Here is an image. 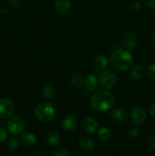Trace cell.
I'll return each mask as SVG.
<instances>
[{"instance_id":"obj_1","label":"cell","mask_w":155,"mask_h":156,"mask_svg":"<svg viewBox=\"0 0 155 156\" xmlns=\"http://www.w3.org/2000/svg\"><path fill=\"white\" fill-rule=\"evenodd\" d=\"M115 102L113 94L106 90L96 92L90 100V105L94 111L105 112L112 108Z\"/></svg>"},{"instance_id":"obj_2","label":"cell","mask_w":155,"mask_h":156,"mask_svg":"<svg viewBox=\"0 0 155 156\" xmlns=\"http://www.w3.org/2000/svg\"><path fill=\"white\" fill-rule=\"evenodd\" d=\"M111 66L116 71L123 72L129 69L133 63V57L126 49L114 50L109 58Z\"/></svg>"},{"instance_id":"obj_3","label":"cell","mask_w":155,"mask_h":156,"mask_svg":"<svg viewBox=\"0 0 155 156\" xmlns=\"http://www.w3.org/2000/svg\"><path fill=\"white\" fill-rule=\"evenodd\" d=\"M55 108L52 104L49 102H42L36 106L35 109V117L42 123H47L53 119L55 116Z\"/></svg>"},{"instance_id":"obj_4","label":"cell","mask_w":155,"mask_h":156,"mask_svg":"<svg viewBox=\"0 0 155 156\" xmlns=\"http://www.w3.org/2000/svg\"><path fill=\"white\" fill-rule=\"evenodd\" d=\"M97 80L99 85L106 90L112 89L117 83L116 76L115 73L109 70H105L100 73Z\"/></svg>"},{"instance_id":"obj_5","label":"cell","mask_w":155,"mask_h":156,"mask_svg":"<svg viewBox=\"0 0 155 156\" xmlns=\"http://www.w3.org/2000/svg\"><path fill=\"white\" fill-rule=\"evenodd\" d=\"M25 123L24 119L19 116H14L10 117L7 123L8 130L13 135H19L24 131Z\"/></svg>"},{"instance_id":"obj_6","label":"cell","mask_w":155,"mask_h":156,"mask_svg":"<svg viewBox=\"0 0 155 156\" xmlns=\"http://www.w3.org/2000/svg\"><path fill=\"white\" fill-rule=\"evenodd\" d=\"M15 111L13 101L9 98L0 99V119H9L12 117Z\"/></svg>"},{"instance_id":"obj_7","label":"cell","mask_w":155,"mask_h":156,"mask_svg":"<svg viewBox=\"0 0 155 156\" xmlns=\"http://www.w3.org/2000/svg\"><path fill=\"white\" fill-rule=\"evenodd\" d=\"M147 114L141 107H134L131 112V120L135 125H141L146 121Z\"/></svg>"},{"instance_id":"obj_8","label":"cell","mask_w":155,"mask_h":156,"mask_svg":"<svg viewBox=\"0 0 155 156\" xmlns=\"http://www.w3.org/2000/svg\"><path fill=\"white\" fill-rule=\"evenodd\" d=\"M98 122L93 117L88 116L82 120V127L84 131L88 134L95 133L98 129Z\"/></svg>"},{"instance_id":"obj_9","label":"cell","mask_w":155,"mask_h":156,"mask_svg":"<svg viewBox=\"0 0 155 156\" xmlns=\"http://www.w3.org/2000/svg\"><path fill=\"white\" fill-rule=\"evenodd\" d=\"M77 119L73 115H67L62 119V128L67 133H71L76 129L77 126Z\"/></svg>"},{"instance_id":"obj_10","label":"cell","mask_w":155,"mask_h":156,"mask_svg":"<svg viewBox=\"0 0 155 156\" xmlns=\"http://www.w3.org/2000/svg\"><path fill=\"white\" fill-rule=\"evenodd\" d=\"M72 3L70 0H56L53 5L54 10L58 13H65L71 9Z\"/></svg>"},{"instance_id":"obj_11","label":"cell","mask_w":155,"mask_h":156,"mask_svg":"<svg viewBox=\"0 0 155 156\" xmlns=\"http://www.w3.org/2000/svg\"><path fill=\"white\" fill-rule=\"evenodd\" d=\"M84 79L83 74L81 72H74L71 76V84L74 88H81L84 83Z\"/></svg>"},{"instance_id":"obj_12","label":"cell","mask_w":155,"mask_h":156,"mask_svg":"<svg viewBox=\"0 0 155 156\" xmlns=\"http://www.w3.org/2000/svg\"><path fill=\"white\" fill-rule=\"evenodd\" d=\"M97 84H98V80L97 77L94 75L90 74L87 76V77L84 79V85L85 89L89 91H93L97 88Z\"/></svg>"},{"instance_id":"obj_13","label":"cell","mask_w":155,"mask_h":156,"mask_svg":"<svg viewBox=\"0 0 155 156\" xmlns=\"http://www.w3.org/2000/svg\"><path fill=\"white\" fill-rule=\"evenodd\" d=\"M138 43V39L135 34L129 33L126 36L124 39V45L127 50H135Z\"/></svg>"},{"instance_id":"obj_14","label":"cell","mask_w":155,"mask_h":156,"mask_svg":"<svg viewBox=\"0 0 155 156\" xmlns=\"http://www.w3.org/2000/svg\"><path fill=\"white\" fill-rule=\"evenodd\" d=\"M144 74V68L141 64H136L130 71V76L133 80H139Z\"/></svg>"},{"instance_id":"obj_15","label":"cell","mask_w":155,"mask_h":156,"mask_svg":"<svg viewBox=\"0 0 155 156\" xmlns=\"http://www.w3.org/2000/svg\"><path fill=\"white\" fill-rule=\"evenodd\" d=\"M21 140L23 143L27 146H31L36 144V136L32 132H24L21 134Z\"/></svg>"},{"instance_id":"obj_16","label":"cell","mask_w":155,"mask_h":156,"mask_svg":"<svg viewBox=\"0 0 155 156\" xmlns=\"http://www.w3.org/2000/svg\"><path fill=\"white\" fill-rule=\"evenodd\" d=\"M112 120L116 123H122L127 118V111L124 109H117L111 114Z\"/></svg>"},{"instance_id":"obj_17","label":"cell","mask_w":155,"mask_h":156,"mask_svg":"<svg viewBox=\"0 0 155 156\" xmlns=\"http://www.w3.org/2000/svg\"><path fill=\"white\" fill-rule=\"evenodd\" d=\"M79 146L84 150L91 151L94 148V142L88 136H81L78 140Z\"/></svg>"},{"instance_id":"obj_18","label":"cell","mask_w":155,"mask_h":156,"mask_svg":"<svg viewBox=\"0 0 155 156\" xmlns=\"http://www.w3.org/2000/svg\"><path fill=\"white\" fill-rule=\"evenodd\" d=\"M108 63H109V61H108L107 57L106 56H104V55H100V56H98L96 58L95 61H94L95 68L97 70H100V71L105 69L107 67Z\"/></svg>"},{"instance_id":"obj_19","label":"cell","mask_w":155,"mask_h":156,"mask_svg":"<svg viewBox=\"0 0 155 156\" xmlns=\"http://www.w3.org/2000/svg\"><path fill=\"white\" fill-rule=\"evenodd\" d=\"M60 135L56 131H52L47 135V142L50 146H57L60 143Z\"/></svg>"},{"instance_id":"obj_20","label":"cell","mask_w":155,"mask_h":156,"mask_svg":"<svg viewBox=\"0 0 155 156\" xmlns=\"http://www.w3.org/2000/svg\"><path fill=\"white\" fill-rule=\"evenodd\" d=\"M42 94L45 98L51 99L55 95V89L51 85H46L42 88Z\"/></svg>"},{"instance_id":"obj_21","label":"cell","mask_w":155,"mask_h":156,"mask_svg":"<svg viewBox=\"0 0 155 156\" xmlns=\"http://www.w3.org/2000/svg\"><path fill=\"white\" fill-rule=\"evenodd\" d=\"M97 136L102 140H107L111 136V130L107 127H102L99 129Z\"/></svg>"},{"instance_id":"obj_22","label":"cell","mask_w":155,"mask_h":156,"mask_svg":"<svg viewBox=\"0 0 155 156\" xmlns=\"http://www.w3.org/2000/svg\"><path fill=\"white\" fill-rule=\"evenodd\" d=\"M7 147L11 151H16L19 148V142L15 138H10L7 142Z\"/></svg>"},{"instance_id":"obj_23","label":"cell","mask_w":155,"mask_h":156,"mask_svg":"<svg viewBox=\"0 0 155 156\" xmlns=\"http://www.w3.org/2000/svg\"><path fill=\"white\" fill-rule=\"evenodd\" d=\"M53 156H71V152L68 150V149H63V148H61V149H58L53 152Z\"/></svg>"},{"instance_id":"obj_24","label":"cell","mask_w":155,"mask_h":156,"mask_svg":"<svg viewBox=\"0 0 155 156\" xmlns=\"http://www.w3.org/2000/svg\"><path fill=\"white\" fill-rule=\"evenodd\" d=\"M147 73L150 79H155V63H151L147 66Z\"/></svg>"},{"instance_id":"obj_25","label":"cell","mask_w":155,"mask_h":156,"mask_svg":"<svg viewBox=\"0 0 155 156\" xmlns=\"http://www.w3.org/2000/svg\"><path fill=\"white\" fill-rule=\"evenodd\" d=\"M140 131L137 127H132L129 131V136L131 139H136L139 136Z\"/></svg>"},{"instance_id":"obj_26","label":"cell","mask_w":155,"mask_h":156,"mask_svg":"<svg viewBox=\"0 0 155 156\" xmlns=\"http://www.w3.org/2000/svg\"><path fill=\"white\" fill-rule=\"evenodd\" d=\"M8 136V132L5 128L0 127V144L4 143Z\"/></svg>"},{"instance_id":"obj_27","label":"cell","mask_w":155,"mask_h":156,"mask_svg":"<svg viewBox=\"0 0 155 156\" xmlns=\"http://www.w3.org/2000/svg\"><path fill=\"white\" fill-rule=\"evenodd\" d=\"M132 10H134L135 12H138V11L141 10L142 9V5L141 4V2L138 1L134 2L133 3H132V5H131Z\"/></svg>"},{"instance_id":"obj_28","label":"cell","mask_w":155,"mask_h":156,"mask_svg":"<svg viewBox=\"0 0 155 156\" xmlns=\"http://www.w3.org/2000/svg\"><path fill=\"white\" fill-rule=\"evenodd\" d=\"M10 4L12 7L19 9V8H21L22 6L23 2L21 0H10Z\"/></svg>"},{"instance_id":"obj_29","label":"cell","mask_w":155,"mask_h":156,"mask_svg":"<svg viewBox=\"0 0 155 156\" xmlns=\"http://www.w3.org/2000/svg\"><path fill=\"white\" fill-rule=\"evenodd\" d=\"M148 145L150 148L155 149V135H151L149 136Z\"/></svg>"},{"instance_id":"obj_30","label":"cell","mask_w":155,"mask_h":156,"mask_svg":"<svg viewBox=\"0 0 155 156\" xmlns=\"http://www.w3.org/2000/svg\"><path fill=\"white\" fill-rule=\"evenodd\" d=\"M146 5H147V7L149 9L152 11H155V0H147Z\"/></svg>"},{"instance_id":"obj_31","label":"cell","mask_w":155,"mask_h":156,"mask_svg":"<svg viewBox=\"0 0 155 156\" xmlns=\"http://www.w3.org/2000/svg\"><path fill=\"white\" fill-rule=\"evenodd\" d=\"M149 112L152 117H155V104H153L149 108Z\"/></svg>"},{"instance_id":"obj_32","label":"cell","mask_w":155,"mask_h":156,"mask_svg":"<svg viewBox=\"0 0 155 156\" xmlns=\"http://www.w3.org/2000/svg\"><path fill=\"white\" fill-rule=\"evenodd\" d=\"M0 12L2 14H5L8 12V9L7 8L5 7V6H2V7H0Z\"/></svg>"},{"instance_id":"obj_33","label":"cell","mask_w":155,"mask_h":156,"mask_svg":"<svg viewBox=\"0 0 155 156\" xmlns=\"http://www.w3.org/2000/svg\"><path fill=\"white\" fill-rule=\"evenodd\" d=\"M153 43H154V44H155V32L153 33Z\"/></svg>"},{"instance_id":"obj_34","label":"cell","mask_w":155,"mask_h":156,"mask_svg":"<svg viewBox=\"0 0 155 156\" xmlns=\"http://www.w3.org/2000/svg\"><path fill=\"white\" fill-rule=\"evenodd\" d=\"M36 156H47V155H45V154H43V153H41V154H39V155H37Z\"/></svg>"},{"instance_id":"obj_35","label":"cell","mask_w":155,"mask_h":156,"mask_svg":"<svg viewBox=\"0 0 155 156\" xmlns=\"http://www.w3.org/2000/svg\"><path fill=\"white\" fill-rule=\"evenodd\" d=\"M2 1H4V0H2Z\"/></svg>"}]
</instances>
